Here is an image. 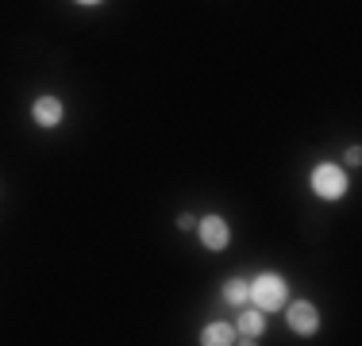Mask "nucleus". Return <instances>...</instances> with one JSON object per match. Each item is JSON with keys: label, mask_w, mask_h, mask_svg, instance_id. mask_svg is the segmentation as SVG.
<instances>
[{"label": "nucleus", "mask_w": 362, "mask_h": 346, "mask_svg": "<svg viewBox=\"0 0 362 346\" xmlns=\"http://www.w3.org/2000/svg\"><path fill=\"white\" fill-rule=\"evenodd\" d=\"M223 300L243 308L247 304V281H228V285H223Z\"/></svg>", "instance_id": "obj_8"}, {"label": "nucleus", "mask_w": 362, "mask_h": 346, "mask_svg": "<svg viewBox=\"0 0 362 346\" xmlns=\"http://www.w3.org/2000/svg\"><path fill=\"white\" fill-rule=\"evenodd\" d=\"M31 112H35V124L39 127H58V124H62V116H66V108H62V100H58V97H39Z\"/></svg>", "instance_id": "obj_5"}, {"label": "nucleus", "mask_w": 362, "mask_h": 346, "mask_svg": "<svg viewBox=\"0 0 362 346\" xmlns=\"http://www.w3.org/2000/svg\"><path fill=\"white\" fill-rule=\"evenodd\" d=\"M247 300L258 311H278L286 308V281L278 273H258L251 285H247Z\"/></svg>", "instance_id": "obj_1"}, {"label": "nucleus", "mask_w": 362, "mask_h": 346, "mask_svg": "<svg viewBox=\"0 0 362 346\" xmlns=\"http://www.w3.org/2000/svg\"><path fill=\"white\" fill-rule=\"evenodd\" d=\"M262 327H266V323H262V311L243 304V316H239V327H235L239 342H255L258 335H262Z\"/></svg>", "instance_id": "obj_6"}, {"label": "nucleus", "mask_w": 362, "mask_h": 346, "mask_svg": "<svg viewBox=\"0 0 362 346\" xmlns=\"http://www.w3.org/2000/svg\"><path fill=\"white\" fill-rule=\"evenodd\" d=\"M201 342L204 346H231V342H239L235 339V327H228V323H209L201 331Z\"/></svg>", "instance_id": "obj_7"}, {"label": "nucleus", "mask_w": 362, "mask_h": 346, "mask_svg": "<svg viewBox=\"0 0 362 346\" xmlns=\"http://www.w3.org/2000/svg\"><path fill=\"white\" fill-rule=\"evenodd\" d=\"M347 162H351V166H358V162H362V150H358V146H351V150H347Z\"/></svg>", "instance_id": "obj_9"}, {"label": "nucleus", "mask_w": 362, "mask_h": 346, "mask_svg": "<svg viewBox=\"0 0 362 346\" xmlns=\"http://www.w3.org/2000/svg\"><path fill=\"white\" fill-rule=\"evenodd\" d=\"M228 239H231V231H228V220L223 215H204L201 220V242L209 250H223L228 246Z\"/></svg>", "instance_id": "obj_4"}, {"label": "nucleus", "mask_w": 362, "mask_h": 346, "mask_svg": "<svg viewBox=\"0 0 362 346\" xmlns=\"http://www.w3.org/2000/svg\"><path fill=\"white\" fill-rule=\"evenodd\" d=\"M77 4H100V0H77Z\"/></svg>", "instance_id": "obj_10"}, {"label": "nucleus", "mask_w": 362, "mask_h": 346, "mask_svg": "<svg viewBox=\"0 0 362 346\" xmlns=\"http://www.w3.org/2000/svg\"><path fill=\"white\" fill-rule=\"evenodd\" d=\"M289 327L297 335H313L316 327H320V311H316V304H308V300H297V304H289Z\"/></svg>", "instance_id": "obj_3"}, {"label": "nucleus", "mask_w": 362, "mask_h": 346, "mask_svg": "<svg viewBox=\"0 0 362 346\" xmlns=\"http://www.w3.org/2000/svg\"><path fill=\"white\" fill-rule=\"evenodd\" d=\"M313 189L324 201H339V196L347 193V173L335 166V162H320V166L313 169Z\"/></svg>", "instance_id": "obj_2"}]
</instances>
